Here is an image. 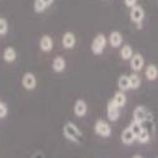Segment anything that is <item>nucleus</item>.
<instances>
[{
    "mask_svg": "<svg viewBox=\"0 0 158 158\" xmlns=\"http://www.w3.org/2000/svg\"><path fill=\"white\" fill-rule=\"evenodd\" d=\"M94 130H95V133H96L99 137H102V138H108V137L111 135L110 124H109L106 120H102V119L96 120V123H95V125H94Z\"/></svg>",
    "mask_w": 158,
    "mask_h": 158,
    "instance_id": "nucleus-3",
    "label": "nucleus"
},
{
    "mask_svg": "<svg viewBox=\"0 0 158 158\" xmlns=\"http://www.w3.org/2000/svg\"><path fill=\"white\" fill-rule=\"evenodd\" d=\"M151 119V113L143 106H138L135 108L134 113H133V120L144 124L146 122H148Z\"/></svg>",
    "mask_w": 158,
    "mask_h": 158,
    "instance_id": "nucleus-5",
    "label": "nucleus"
},
{
    "mask_svg": "<svg viewBox=\"0 0 158 158\" xmlns=\"http://www.w3.org/2000/svg\"><path fill=\"white\" fill-rule=\"evenodd\" d=\"M146 77H147V80L149 81H154L157 80V77H158V69H157V66L156 64H149L148 67L146 69Z\"/></svg>",
    "mask_w": 158,
    "mask_h": 158,
    "instance_id": "nucleus-17",
    "label": "nucleus"
},
{
    "mask_svg": "<svg viewBox=\"0 0 158 158\" xmlns=\"http://www.w3.org/2000/svg\"><path fill=\"white\" fill-rule=\"evenodd\" d=\"M22 85L25 90L32 91L37 87V77L32 72H25L22 77Z\"/></svg>",
    "mask_w": 158,
    "mask_h": 158,
    "instance_id": "nucleus-4",
    "label": "nucleus"
},
{
    "mask_svg": "<svg viewBox=\"0 0 158 158\" xmlns=\"http://www.w3.org/2000/svg\"><path fill=\"white\" fill-rule=\"evenodd\" d=\"M149 139H151V134H149L148 129H146V128H144V129L140 131V133L137 135V140H138L139 143H142V144L148 143V142H149Z\"/></svg>",
    "mask_w": 158,
    "mask_h": 158,
    "instance_id": "nucleus-21",
    "label": "nucleus"
},
{
    "mask_svg": "<svg viewBox=\"0 0 158 158\" xmlns=\"http://www.w3.org/2000/svg\"><path fill=\"white\" fill-rule=\"evenodd\" d=\"M108 42L110 43L111 47L114 48H118V47H120L122 43H123V35L120 32H118V31H113L109 35V39H108Z\"/></svg>",
    "mask_w": 158,
    "mask_h": 158,
    "instance_id": "nucleus-11",
    "label": "nucleus"
},
{
    "mask_svg": "<svg viewBox=\"0 0 158 158\" xmlns=\"http://www.w3.org/2000/svg\"><path fill=\"white\" fill-rule=\"evenodd\" d=\"M43 2H44V4H46L47 6H51L52 4H53L55 0H43Z\"/></svg>",
    "mask_w": 158,
    "mask_h": 158,
    "instance_id": "nucleus-27",
    "label": "nucleus"
},
{
    "mask_svg": "<svg viewBox=\"0 0 158 158\" xmlns=\"http://www.w3.org/2000/svg\"><path fill=\"white\" fill-rule=\"evenodd\" d=\"M133 158H143V157H142V156H140V154H135V156H134V157H133Z\"/></svg>",
    "mask_w": 158,
    "mask_h": 158,
    "instance_id": "nucleus-28",
    "label": "nucleus"
},
{
    "mask_svg": "<svg viewBox=\"0 0 158 158\" xmlns=\"http://www.w3.org/2000/svg\"><path fill=\"white\" fill-rule=\"evenodd\" d=\"M118 87L120 91H127L130 89V84H129V76L127 75H122L118 78Z\"/></svg>",
    "mask_w": 158,
    "mask_h": 158,
    "instance_id": "nucleus-19",
    "label": "nucleus"
},
{
    "mask_svg": "<svg viewBox=\"0 0 158 158\" xmlns=\"http://www.w3.org/2000/svg\"><path fill=\"white\" fill-rule=\"evenodd\" d=\"M106 116L110 122H116L120 116V108H118L111 100L106 105Z\"/></svg>",
    "mask_w": 158,
    "mask_h": 158,
    "instance_id": "nucleus-6",
    "label": "nucleus"
},
{
    "mask_svg": "<svg viewBox=\"0 0 158 158\" xmlns=\"http://www.w3.org/2000/svg\"><path fill=\"white\" fill-rule=\"evenodd\" d=\"M124 4H125V6H128V8H133V6H135L137 5V0H124Z\"/></svg>",
    "mask_w": 158,
    "mask_h": 158,
    "instance_id": "nucleus-26",
    "label": "nucleus"
},
{
    "mask_svg": "<svg viewBox=\"0 0 158 158\" xmlns=\"http://www.w3.org/2000/svg\"><path fill=\"white\" fill-rule=\"evenodd\" d=\"M129 84H130V89L135 90V89H138V87L140 86L142 80H140V77H139L137 73H131V75L129 76Z\"/></svg>",
    "mask_w": 158,
    "mask_h": 158,
    "instance_id": "nucleus-20",
    "label": "nucleus"
},
{
    "mask_svg": "<svg viewBox=\"0 0 158 158\" xmlns=\"http://www.w3.org/2000/svg\"><path fill=\"white\" fill-rule=\"evenodd\" d=\"M108 44V38L105 37L102 33H99L94 39H93V42H91V51H93V53L99 56L101 55L105 47H106Z\"/></svg>",
    "mask_w": 158,
    "mask_h": 158,
    "instance_id": "nucleus-2",
    "label": "nucleus"
},
{
    "mask_svg": "<svg viewBox=\"0 0 158 158\" xmlns=\"http://www.w3.org/2000/svg\"><path fill=\"white\" fill-rule=\"evenodd\" d=\"M133 48H131L129 44H124L120 49V57L124 61H130V58L133 57Z\"/></svg>",
    "mask_w": 158,
    "mask_h": 158,
    "instance_id": "nucleus-18",
    "label": "nucleus"
},
{
    "mask_svg": "<svg viewBox=\"0 0 158 158\" xmlns=\"http://www.w3.org/2000/svg\"><path fill=\"white\" fill-rule=\"evenodd\" d=\"M52 69H53L55 72H63L66 69V60L61 56L56 57L53 61H52Z\"/></svg>",
    "mask_w": 158,
    "mask_h": 158,
    "instance_id": "nucleus-16",
    "label": "nucleus"
},
{
    "mask_svg": "<svg viewBox=\"0 0 158 158\" xmlns=\"http://www.w3.org/2000/svg\"><path fill=\"white\" fill-rule=\"evenodd\" d=\"M62 46L66 49H72L76 46V37L72 32H66L62 35Z\"/></svg>",
    "mask_w": 158,
    "mask_h": 158,
    "instance_id": "nucleus-10",
    "label": "nucleus"
},
{
    "mask_svg": "<svg viewBox=\"0 0 158 158\" xmlns=\"http://www.w3.org/2000/svg\"><path fill=\"white\" fill-rule=\"evenodd\" d=\"M8 114H9L8 105L3 100H0V119H4V118H6Z\"/></svg>",
    "mask_w": 158,
    "mask_h": 158,
    "instance_id": "nucleus-25",
    "label": "nucleus"
},
{
    "mask_svg": "<svg viewBox=\"0 0 158 158\" xmlns=\"http://www.w3.org/2000/svg\"><path fill=\"white\" fill-rule=\"evenodd\" d=\"M9 32V24L6 19L0 17V35H5Z\"/></svg>",
    "mask_w": 158,
    "mask_h": 158,
    "instance_id": "nucleus-24",
    "label": "nucleus"
},
{
    "mask_svg": "<svg viewBox=\"0 0 158 158\" xmlns=\"http://www.w3.org/2000/svg\"><path fill=\"white\" fill-rule=\"evenodd\" d=\"M129 128L131 129V131L135 134V135H138L140 131L144 129V127H143V124L142 123H138V122H135V120H133L131 122V124L129 125Z\"/></svg>",
    "mask_w": 158,
    "mask_h": 158,
    "instance_id": "nucleus-23",
    "label": "nucleus"
},
{
    "mask_svg": "<svg viewBox=\"0 0 158 158\" xmlns=\"http://www.w3.org/2000/svg\"><path fill=\"white\" fill-rule=\"evenodd\" d=\"M111 101L116 105L118 108H123L124 105L127 104V96L124 94V91H116V93L114 94V98L111 99Z\"/></svg>",
    "mask_w": 158,
    "mask_h": 158,
    "instance_id": "nucleus-15",
    "label": "nucleus"
},
{
    "mask_svg": "<svg viewBox=\"0 0 158 158\" xmlns=\"http://www.w3.org/2000/svg\"><path fill=\"white\" fill-rule=\"evenodd\" d=\"M87 110H89L87 109V104H86L85 100H82V99L76 100V102L73 105V113H75L76 116H78V118L85 116L87 114Z\"/></svg>",
    "mask_w": 158,
    "mask_h": 158,
    "instance_id": "nucleus-8",
    "label": "nucleus"
},
{
    "mask_svg": "<svg viewBox=\"0 0 158 158\" xmlns=\"http://www.w3.org/2000/svg\"><path fill=\"white\" fill-rule=\"evenodd\" d=\"M130 67L134 72H138L144 67V58L140 53H134L130 58Z\"/></svg>",
    "mask_w": 158,
    "mask_h": 158,
    "instance_id": "nucleus-9",
    "label": "nucleus"
},
{
    "mask_svg": "<svg viewBox=\"0 0 158 158\" xmlns=\"http://www.w3.org/2000/svg\"><path fill=\"white\" fill-rule=\"evenodd\" d=\"M39 48H41L42 52H51L53 49V39L49 35H43L39 41Z\"/></svg>",
    "mask_w": 158,
    "mask_h": 158,
    "instance_id": "nucleus-12",
    "label": "nucleus"
},
{
    "mask_svg": "<svg viewBox=\"0 0 158 158\" xmlns=\"http://www.w3.org/2000/svg\"><path fill=\"white\" fill-rule=\"evenodd\" d=\"M62 133H63V137L67 139V140H70L71 143L78 144V143L81 142L82 131L78 129V127L75 123H72V122H67V123L63 125Z\"/></svg>",
    "mask_w": 158,
    "mask_h": 158,
    "instance_id": "nucleus-1",
    "label": "nucleus"
},
{
    "mask_svg": "<svg viewBox=\"0 0 158 158\" xmlns=\"http://www.w3.org/2000/svg\"><path fill=\"white\" fill-rule=\"evenodd\" d=\"M143 19H144V10L140 5H135L130 9V20L131 22L140 25Z\"/></svg>",
    "mask_w": 158,
    "mask_h": 158,
    "instance_id": "nucleus-7",
    "label": "nucleus"
},
{
    "mask_svg": "<svg viewBox=\"0 0 158 158\" xmlns=\"http://www.w3.org/2000/svg\"><path fill=\"white\" fill-rule=\"evenodd\" d=\"M135 140H137V135L131 131V129L129 127L125 128L122 133V142L124 144H127V146H130V144H133Z\"/></svg>",
    "mask_w": 158,
    "mask_h": 158,
    "instance_id": "nucleus-13",
    "label": "nucleus"
},
{
    "mask_svg": "<svg viewBox=\"0 0 158 158\" xmlns=\"http://www.w3.org/2000/svg\"><path fill=\"white\" fill-rule=\"evenodd\" d=\"M17 51L13 48V47H6L3 52V60L6 62V63H11L17 60Z\"/></svg>",
    "mask_w": 158,
    "mask_h": 158,
    "instance_id": "nucleus-14",
    "label": "nucleus"
},
{
    "mask_svg": "<svg viewBox=\"0 0 158 158\" xmlns=\"http://www.w3.org/2000/svg\"><path fill=\"white\" fill-rule=\"evenodd\" d=\"M48 6L44 4L43 0H34V3H33V9L35 13H43Z\"/></svg>",
    "mask_w": 158,
    "mask_h": 158,
    "instance_id": "nucleus-22",
    "label": "nucleus"
}]
</instances>
